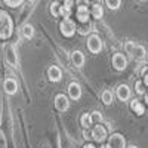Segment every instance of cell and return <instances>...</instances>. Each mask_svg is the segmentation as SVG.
<instances>
[{
	"mask_svg": "<svg viewBox=\"0 0 148 148\" xmlns=\"http://www.w3.org/2000/svg\"><path fill=\"white\" fill-rule=\"evenodd\" d=\"M101 148H110V147H108V145H107V147H101Z\"/></svg>",
	"mask_w": 148,
	"mask_h": 148,
	"instance_id": "836d02e7",
	"label": "cell"
},
{
	"mask_svg": "<svg viewBox=\"0 0 148 148\" xmlns=\"http://www.w3.org/2000/svg\"><path fill=\"white\" fill-rule=\"evenodd\" d=\"M71 61H73V64L76 67H83V64H84V55L80 51H74L71 53Z\"/></svg>",
	"mask_w": 148,
	"mask_h": 148,
	"instance_id": "5bb4252c",
	"label": "cell"
},
{
	"mask_svg": "<svg viewBox=\"0 0 148 148\" xmlns=\"http://www.w3.org/2000/svg\"><path fill=\"white\" fill-rule=\"evenodd\" d=\"M28 2H33V0H28Z\"/></svg>",
	"mask_w": 148,
	"mask_h": 148,
	"instance_id": "e575fe53",
	"label": "cell"
},
{
	"mask_svg": "<svg viewBox=\"0 0 148 148\" xmlns=\"http://www.w3.org/2000/svg\"><path fill=\"white\" fill-rule=\"evenodd\" d=\"M92 15H93V18H96V19L102 18V15H104L102 6H101V5H93V6H92Z\"/></svg>",
	"mask_w": 148,
	"mask_h": 148,
	"instance_id": "ac0fdd59",
	"label": "cell"
},
{
	"mask_svg": "<svg viewBox=\"0 0 148 148\" xmlns=\"http://www.w3.org/2000/svg\"><path fill=\"white\" fill-rule=\"evenodd\" d=\"M88 49H89L92 53L101 52V49H102V42H101V39H99V37H98L96 34L89 36V39H88Z\"/></svg>",
	"mask_w": 148,
	"mask_h": 148,
	"instance_id": "3957f363",
	"label": "cell"
},
{
	"mask_svg": "<svg viewBox=\"0 0 148 148\" xmlns=\"http://www.w3.org/2000/svg\"><path fill=\"white\" fill-rule=\"evenodd\" d=\"M105 3H107V6L110 9H119L121 0H105Z\"/></svg>",
	"mask_w": 148,
	"mask_h": 148,
	"instance_id": "44dd1931",
	"label": "cell"
},
{
	"mask_svg": "<svg viewBox=\"0 0 148 148\" xmlns=\"http://www.w3.org/2000/svg\"><path fill=\"white\" fill-rule=\"evenodd\" d=\"M21 31H22V36L25 37V39H31V37L34 36V28H33V25H30V24L24 25Z\"/></svg>",
	"mask_w": 148,
	"mask_h": 148,
	"instance_id": "e0dca14e",
	"label": "cell"
},
{
	"mask_svg": "<svg viewBox=\"0 0 148 148\" xmlns=\"http://www.w3.org/2000/svg\"><path fill=\"white\" fill-rule=\"evenodd\" d=\"M126 65H127V61H126L125 55L116 53V55L113 56V67H114L116 70L121 71V70H125V68H126Z\"/></svg>",
	"mask_w": 148,
	"mask_h": 148,
	"instance_id": "ba28073f",
	"label": "cell"
},
{
	"mask_svg": "<svg viewBox=\"0 0 148 148\" xmlns=\"http://www.w3.org/2000/svg\"><path fill=\"white\" fill-rule=\"evenodd\" d=\"M117 96H119L120 101H127L129 98H130V89H129V86L120 84L119 89H117Z\"/></svg>",
	"mask_w": 148,
	"mask_h": 148,
	"instance_id": "30bf717a",
	"label": "cell"
},
{
	"mask_svg": "<svg viewBox=\"0 0 148 148\" xmlns=\"http://www.w3.org/2000/svg\"><path fill=\"white\" fill-rule=\"evenodd\" d=\"M70 14H71V9L67 8V6H61V15H62L65 19L70 18Z\"/></svg>",
	"mask_w": 148,
	"mask_h": 148,
	"instance_id": "cb8c5ba5",
	"label": "cell"
},
{
	"mask_svg": "<svg viewBox=\"0 0 148 148\" xmlns=\"http://www.w3.org/2000/svg\"><path fill=\"white\" fill-rule=\"evenodd\" d=\"M3 88H5V92L9 93V95H14L16 90H18V83L15 79H6L5 83H3Z\"/></svg>",
	"mask_w": 148,
	"mask_h": 148,
	"instance_id": "9c48e42d",
	"label": "cell"
},
{
	"mask_svg": "<svg viewBox=\"0 0 148 148\" xmlns=\"http://www.w3.org/2000/svg\"><path fill=\"white\" fill-rule=\"evenodd\" d=\"M47 76H49V80L51 82H59L61 77H62V73H61V70L55 65H52L51 68L47 70Z\"/></svg>",
	"mask_w": 148,
	"mask_h": 148,
	"instance_id": "7c38bea8",
	"label": "cell"
},
{
	"mask_svg": "<svg viewBox=\"0 0 148 148\" xmlns=\"http://www.w3.org/2000/svg\"><path fill=\"white\" fill-rule=\"evenodd\" d=\"M125 49L132 55L133 59H136V61H142L145 58V47L144 46H138V45H133L132 42L126 43Z\"/></svg>",
	"mask_w": 148,
	"mask_h": 148,
	"instance_id": "6da1fadb",
	"label": "cell"
},
{
	"mask_svg": "<svg viewBox=\"0 0 148 148\" xmlns=\"http://www.w3.org/2000/svg\"><path fill=\"white\" fill-rule=\"evenodd\" d=\"M108 147L110 148H125L126 147V141L121 136L120 133H113L111 138L108 141Z\"/></svg>",
	"mask_w": 148,
	"mask_h": 148,
	"instance_id": "5b68a950",
	"label": "cell"
},
{
	"mask_svg": "<svg viewBox=\"0 0 148 148\" xmlns=\"http://www.w3.org/2000/svg\"><path fill=\"white\" fill-rule=\"evenodd\" d=\"M145 102L148 104V93H145Z\"/></svg>",
	"mask_w": 148,
	"mask_h": 148,
	"instance_id": "1f68e13d",
	"label": "cell"
},
{
	"mask_svg": "<svg viewBox=\"0 0 148 148\" xmlns=\"http://www.w3.org/2000/svg\"><path fill=\"white\" fill-rule=\"evenodd\" d=\"M77 5L79 6H88L89 2H88V0H77Z\"/></svg>",
	"mask_w": 148,
	"mask_h": 148,
	"instance_id": "83f0119b",
	"label": "cell"
},
{
	"mask_svg": "<svg viewBox=\"0 0 148 148\" xmlns=\"http://www.w3.org/2000/svg\"><path fill=\"white\" fill-rule=\"evenodd\" d=\"M144 83L148 86V74H144Z\"/></svg>",
	"mask_w": 148,
	"mask_h": 148,
	"instance_id": "f546056e",
	"label": "cell"
},
{
	"mask_svg": "<svg viewBox=\"0 0 148 148\" xmlns=\"http://www.w3.org/2000/svg\"><path fill=\"white\" fill-rule=\"evenodd\" d=\"M89 28H90L89 22H83L77 30H79V33H80V34H88V33H89Z\"/></svg>",
	"mask_w": 148,
	"mask_h": 148,
	"instance_id": "603a6c76",
	"label": "cell"
},
{
	"mask_svg": "<svg viewBox=\"0 0 148 148\" xmlns=\"http://www.w3.org/2000/svg\"><path fill=\"white\" fill-rule=\"evenodd\" d=\"M64 6H67V8H70V9H71V6H73V0H65Z\"/></svg>",
	"mask_w": 148,
	"mask_h": 148,
	"instance_id": "f1b7e54d",
	"label": "cell"
},
{
	"mask_svg": "<svg viewBox=\"0 0 148 148\" xmlns=\"http://www.w3.org/2000/svg\"><path fill=\"white\" fill-rule=\"evenodd\" d=\"M76 24H74L70 18L64 19L62 22H61V33H62L65 37H71L74 33H76Z\"/></svg>",
	"mask_w": 148,
	"mask_h": 148,
	"instance_id": "277c9868",
	"label": "cell"
},
{
	"mask_svg": "<svg viewBox=\"0 0 148 148\" xmlns=\"http://www.w3.org/2000/svg\"><path fill=\"white\" fill-rule=\"evenodd\" d=\"M135 90H136L139 95L144 93V84H142V82H136V83H135Z\"/></svg>",
	"mask_w": 148,
	"mask_h": 148,
	"instance_id": "d4e9b609",
	"label": "cell"
},
{
	"mask_svg": "<svg viewBox=\"0 0 148 148\" xmlns=\"http://www.w3.org/2000/svg\"><path fill=\"white\" fill-rule=\"evenodd\" d=\"M10 34H12V21L8 14L2 12V33H0V36H2V39H8Z\"/></svg>",
	"mask_w": 148,
	"mask_h": 148,
	"instance_id": "7a4b0ae2",
	"label": "cell"
},
{
	"mask_svg": "<svg viewBox=\"0 0 148 148\" xmlns=\"http://www.w3.org/2000/svg\"><path fill=\"white\" fill-rule=\"evenodd\" d=\"M92 123H93L92 116H89V114H83L82 116V125H83V127H89Z\"/></svg>",
	"mask_w": 148,
	"mask_h": 148,
	"instance_id": "ffe728a7",
	"label": "cell"
},
{
	"mask_svg": "<svg viewBox=\"0 0 148 148\" xmlns=\"http://www.w3.org/2000/svg\"><path fill=\"white\" fill-rule=\"evenodd\" d=\"M6 51H8V53H6V61H8V62H10L12 65H16V59H15V52H14V49H12V47H8Z\"/></svg>",
	"mask_w": 148,
	"mask_h": 148,
	"instance_id": "d6986e66",
	"label": "cell"
},
{
	"mask_svg": "<svg viewBox=\"0 0 148 148\" xmlns=\"http://www.w3.org/2000/svg\"><path fill=\"white\" fill-rule=\"evenodd\" d=\"M92 120L93 121H101L102 120V116H101L99 111H93V113H92Z\"/></svg>",
	"mask_w": 148,
	"mask_h": 148,
	"instance_id": "484cf974",
	"label": "cell"
},
{
	"mask_svg": "<svg viewBox=\"0 0 148 148\" xmlns=\"http://www.w3.org/2000/svg\"><path fill=\"white\" fill-rule=\"evenodd\" d=\"M83 148H95V147H93V145H92V144H88V145H84V147H83Z\"/></svg>",
	"mask_w": 148,
	"mask_h": 148,
	"instance_id": "4dcf8cb0",
	"label": "cell"
},
{
	"mask_svg": "<svg viewBox=\"0 0 148 148\" xmlns=\"http://www.w3.org/2000/svg\"><path fill=\"white\" fill-rule=\"evenodd\" d=\"M51 14H52L53 16H58V15L61 14V6H59L56 2H53V3L51 5Z\"/></svg>",
	"mask_w": 148,
	"mask_h": 148,
	"instance_id": "7402d4cb",
	"label": "cell"
},
{
	"mask_svg": "<svg viewBox=\"0 0 148 148\" xmlns=\"http://www.w3.org/2000/svg\"><path fill=\"white\" fill-rule=\"evenodd\" d=\"M90 136H92L96 142H102V141H105V138H107V130H105V127H102L101 125H98V126L93 127Z\"/></svg>",
	"mask_w": 148,
	"mask_h": 148,
	"instance_id": "8992f818",
	"label": "cell"
},
{
	"mask_svg": "<svg viewBox=\"0 0 148 148\" xmlns=\"http://www.w3.org/2000/svg\"><path fill=\"white\" fill-rule=\"evenodd\" d=\"M129 148H136V147H135V145H132V147H129Z\"/></svg>",
	"mask_w": 148,
	"mask_h": 148,
	"instance_id": "d6a6232c",
	"label": "cell"
},
{
	"mask_svg": "<svg viewBox=\"0 0 148 148\" xmlns=\"http://www.w3.org/2000/svg\"><path fill=\"white\" fill-rule=\"evenodd\" d=\"M130 107H132V110L136 113L138 116H142L144 114V111H145V108H144V105L138 101V99H133L132 102H130Z\"/></svg>",
	"mask_w": 148,
	"mask_h": 148,
	"instance_id": "9a60e30c",
	"label": "cell"
},
{
	"mask_svg": "<svg viewBox=\"0 0 148 148\" xmlns=\"http://www.w3.org/2000/svg\"><path fill=\"white\" fill-rule=\"evenodd\" d=\"M68 93H70L71 99H79V98L82 96V88H80V84L71 83V84L68 86Z\"/></svg>",
	"mask_w": 148,
	"mask_h": 148,
	"instance_id": "8fae6325",
	"label": "cell"
},
{
	"mask_svg": "<svg viewBox=\"0 0 148 148\" xmlns=\"http://www.w3.org/2000/svg\"><path fill=\"white\" fill-rule=\"evenodd\" d=\"M55 107H56L58 111H61V113L65 111V110H68V107H70L68 98L65 95H56V98H55Z\"/></svg>",
	"mask_w": 148,
	"mask_h": 148,
	"instance_id": "52a82bcc",
	"label": "cell"
},
{
	"mask_svg": "<svg viewBox=\"0 0 148 148\" xmlns=\"http://www.w3.org/2000/svg\"><path fill=\"white\" fill-rule=\"evenodd\" d=\"M77 18L80 22H89V9L88 6H79L77 8Z\"/></svg>",
	"mask_w": 148,
	"mask_h": 148,
	"instance_id": "4fadbf2b",
	"label": "cell"
},
{
	"mask_svg": "<svg viewBox=\"0 0 148 148\" xmlns=\"http://www.w3.org/2000/svg\"><path fill=\"white\" fill-rule=\"evenodd\" d=\"M5 2H6L9 6L15 8V6H18V5H21V3H22V0H5Z\"/></svg>",
	"mask_w": 148,
	"mask_h": 148,
	"instance_id": "4316f807",
	"label": "cell"
},
{
	"mask_svg": "<svg viewBox=\"0 0 148 148\" xmlns=\"http://www.w3.org/2000/svg\"><path fill=\"white\" fill-rule=\"evenodd\" d=\"M113 101H114L113 92H111V90H104V92H102V102H104L105 105H110Z\"/></svg>",
	"mask_w": 148,
	"mask_h": 148,
	"instance_id": "2e32d148",
	"label": "cell"
}]
</instances>
